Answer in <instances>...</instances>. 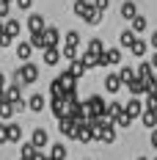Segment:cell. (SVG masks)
<instances>
[{
	"label": "cell",
	"instance_id": "1",
	"mask_svg": "<svg viewBox=\"0 0 157 160\" xmlns=\"http://www.w3.org/2000/svg\"><path fill=\"white\" fill-rule=\"evenodd\" d=\"M14 80H17V83H22V86H31V83H36V80H39V66L31 64V61H25V64L14 72Z\"/></svg>",
	"mask_w": 157,
	"mask_h": 160
},
{
	"label": "cell",
	"instance_id": "2",
	"mask_svg": "<svg viewBox=\"0 0 157 160\" xmlns=\"http://www.w3.org/2000/svg\"><path fill=\"white\" fill-rule=\"evenodd\" d=\"M86 108H88V119H99V116L108 113V102H105L99 94H94V97L86 99Z\"/></svg>",
	"mask_w": 157,
	"mask_h": 160
},
{
	"label": "cell",
	"instance_id": "3",
	"mask_svg": "<svg viewBox=\"0 0 157 160\" xmlns=\"http://www.w3.org/2000/svg\"><path fill=\"white\" fill-rule=\"evenodd\" d=\"M50 111H52L55 119H63V116H69V105H66V99H63V97H52Z\"/></svg>",
	"mask_w": 157,
	"mask_h": 160
},
{
	"label": "cell",
	"instance_id": "4",
	"mask_svg": "<svg viewBox=\"0 0 157 160\" xmlns=\"http://www.w3.org/2000/svg\"><path fill=\"white\" fill-rule=\"evenodd\" d=\"M121 64V50H105L99 55V66H116Z\"/></svg>",
	"mask_w": 157,
	"mask_h": 160
},
{
	"label": "cell",
	"instance_id": "5",
	"mask_svg": "<svg viewBox=\"0 0 157 160\" xmlns=\"http://www.w3.org/2000/svg\"><path fill=\"white\" fill-rule=\"evenodd\" d=\"M77 124H80V122H75L72 116H63V119H58V130H61L63 135H69V138H75V132H77Z\"/></svg>",
	"mask_w": 157,
	"mask_h": 160
},
{
	"label": "cell",
	"instance_id": "6",
	"mask_svg": "<svg viewBox=\"0 0 157 160\" xmlns=\"http://www.w3.org/2000/svg\"><path fill=\"white\" fill-rule=\"evenodd\" d=\"M124 111L130 113L132 119H135V116H141V113L146 111V105H143V102H141V99H138V97H132V99H130V102H127V105H124Z\"/></svg>",
	"mask_w": 157,
	"mask_h": 160
},
{
	"label": "cell",
	"instance_id": "7",
	"mask_svg": "<svg viewBox=\"0 0 157 160\" xmlns=\"http://www.w3.org/2000/svg\"><path fill=\"white\" fill-rule=\"evenodd\" d=\"M121 86H124L121 75H105V88H108V94H116Z\"/></svg>",
	"mask_w": 157,
	"mask_h": 160
},
{
	"label": "cell",
	"instance_id": "8",
	"mask_svg": "<svg viewBox=\"0 0 157 160\" xmlns=\"http://www.w3.org/2000/svg\"><path fill=\"white\" fill-rule=\"evenodd\" d=\"M127 88H130L132 97H141V94H146V80L143 78H132L130 83H127Z\"/></svg>",
	"mask_w": 157,
	"mask_h": 160
},
{
	"label": "cell",
	"instance_id": "9",
	"mask_svg": "<svg viewBox=\"0 0 157 160\" xmlns=\"http://www.w3.org/2000/svg\"><path fill=\"white\" fill-rule=\"evenodd\" d=\"M36 155H39V146L33 144V141H28V144L19 146V158L22 160H36Z\"/></svg>",
	"mask_w": 157,
	"mask_h": 160
},
{
	"label": "cell",
	"instance_id": "10",
	"mask_svg": "<svg viewBox=\"0 0 157 160\" xmlns=\"http://www.w3.org/2000/svg\"><path fill=\"white\" fill-rule=\"evenodd\" d=\"M61 55H63L61 47H47V50H44V64H47V66H55L58 61H61Z\"/></svg>",
	"mask_w": 157,
	"mask_h": 160
},
{
	"label": "cell",
	"instance_id": "11",
	"mask_svg": "<svg viewBox=\"0 0 157 160\" xmlns=\"http://www.w3.org/2000/svg\"><path fill=\"white\" fill-rule=\"evenodd\" d=\"M28 108H31L33 113H42L44 108H47V99H44L42 94H33L31 99H28Z\"/></svg>",
	"mask_w": 157,
	"mask_h": 160
},
{
	"label": "cell",
	"instance_id": "12",
	"mask_svg": "<svg viewBox=\"0 0 157 160\" xmlns=\"http://www.w3.org/2000/svg\"><path fill=\"white\" fill-rule=\"evenodd\" d=\"M28 28H31V33L44 31V28H47V25H44V17H42V14H31V17H28Z\"/></svg>",
	"mask_w": 157,
	"mask_h": 160
},
{
	"label": "cell",
	"instance_id": "13",
	"mask_svg": "<svg viewBox=\"0 0 157 160\" xmlns=\"http://www.w3.org/2000/svg\"><path fill=\"white\" fill-rule=\"evenodd\" d=\"M141 122H143L146 130H155L157 127V111H149V108H146V111L141 113Z\"/></svg>",
	"mask_w": 157,
	"mask_h": 160
},
{
	"label": "cell",
	"instance_id": "14",
	"mask_svg": "<svg viewBox=\"0 0 157 160\" xmlns=\"http://www.w3.org/2000/svg\"><path fill=\"white\" fill-rule=\"evenodd\" d=\"M91 8H94V3H88V0H75V14H77L80 19H86Z\"/></svg>",
	"mask_w": 157,
	"mask_h": 160
},
{
	"label": "cell",
	"instance_id": "15",
	"mask_svg": "<svg viewBox=\"0 0 157 160\" xmlns=\"http://www.w3.org/2000/svg\"><path fill=\"white\" fill-rule=\"evenodd\" d=\"M31 141H33V144H36V146H39V149H42V146H47V141H50L47 130L36 127V130H33V135H31Z\"/></svg>",
	"mask_w": 157,
	"mask_h": 160
},
{
	"label": "cell",
	"instance_id": "16",
	"mask_svg": "<svg viewBox=\"0 0 157 160\" xmlns=\"http://www.w3.org/2000/svg\"><path fill=\"white\" fill-rule=\"evenodd\" d=\"M121 17L130 19V22L138 17V8H135V3H132V0H124V3H121Z\"/></svg>",
	"mask_w": 157,
	"mask_h": 160
},
{
	"label": "cell",
	"instance_id": "17",
	"mask_svg": "<svg viewBox=\"0 0 157 160\" xmlns=\"http://www.w3.org/2000/svg\"><path fill=\"white\" fill-rule=\"evenodd\" d=\"M44 39H47V47H58L61 31H58V28H44Z\"/></svg>",
	"mask_w": 157,
	"mask_h": 160
},
{
	"label": "cell",
	"instance_id": "18",
	"mask_svg": "<svg viewBox=\"0 0 157 160\" xmlns=\"http://www.w3.org/2000/svg\"><path fill=\"white\" fill-rule=\"evenodd\" d=\"M58 80L63 83V88H66V91H75V83H77V78H75L69 69H66V72H61V75H58Z\"/></svg>",
	"mask_w": 157,
	"mask_h": 160
},
{
	"label": "cell",
	"instance_id": "19",
	"mask_svg": "<svg viewBox=\"0 0 157 160\" xmlns=\"http://www.w3.org/2000/svg\"><path fill=\"white\" fill-rule=\"evenodd\" d=\"M69 72H72V75H75V78H83V75H86V72H88V66L83 64V58H75V61H72V64H69Z\"/></svg>",
	"mask_w": 157,
	"mask_h": 160
},
{
	"label": "cell",
	"instance_id": "20",
	"mask_svg": "<svg viewBox=\"0 0 157 160\" xmlns=\"http://www.w3.org/2000/svg\"><path fill=\"white\" fill-rule=\"evenodd\" d=\"M33 44L31 42H19V44H17V55H19V58H22V61H28V58H31V52H33Z\"/></svg>",
	"mask_w": 157,
	"mask_h": 160
},
{
	"label": "cell",
	"instance_id": "21",
	"mask_svg": "<svg viewBox=\"0 0 157 160\" xmlns=\"http://www.w3.org/2000/svg\"><path fill=\"white\" fill-rule=\"evenodd\" d=\"M119 44L130 50L132 44H135V31H132V28H130V31H121V36H119Z\"/></svg>",
	"mask_w": 157,
	"mask_h": 160
},
{
	"label": "cell",
	"instance_id": "22",
	"mask_svg": "<svg viewBox=\"0 0 157 160\" xmlns=\"http://www.w3.org/2000/svg\"><path fill=\"white\" fill-rule=\"evenodd\" d=\"M121 113H124V105H121V102H108V113H105L108 119H113V122H116Z\"/></svg>",
	"mask_w": 157,
	"mask_h": 160
},
{
	"label": "cell",
	"instance_id": "23",
	"mask_svg": "<svg viewBox=\"0 0 157 160\" xmlns=\"http://www.w3.org/2000/svg\"><path fill=\"white\" fill-rule=\"evenodd\" d=\"M83 64L88 66V69H94V66H99V55L91 52V50H83Z\"/></svg>",
	"mask_w": 157,
	"mask_h": 160
},
{
	"label": "cell",
	"instance_id": "24",
	"mask_svg": "<svg viewBox=\"0 0 157 160\" xmlns=\"http://www.w3.org/2000/svg\"><path fill=\"white\" fill-rule=\"evenodd\" d=\"M135 72H138V78H143V80H149V78H152V75H155V66H152V61H143V64L138 66V69H135Z\"/></svg>",
	"mask_w": 157,
	"mask_h": 160
},
{
	"label": "cell",
	"instance_id": "25",
	"mask_svg": "<svg viewBox=\"0 0 157 160\" xmlns=\"http://www.w3.org/2000/svg\"><path fill=\"white\" fill-rule=\"evenodd\" d=\"M50 158L52 160H66V146L58 141V144H52V149H50Z\"/></svg>",
	"mask_w": 157,
	"mask_h": 160
},
{
	"label": "cell",
	"instance_id": "26",
	"mask_svg": "<svg viewBox=\"0 0 157 160\" xmlns=\"http://www.w3.org/2000/svg\"><path fill=\"white\" fill-rule=\"evenodd\" d=\"M31 44H33V47H39V50H47V39H44V31L31 33Z\"/></svg>",
	"mask_w": 157,
	"mask_h": 160
},
{
	"label": "cell",
	"instance_id": "27",
	"mask_svg": "<svg viewBox=\"0 0 157 160\" xmlns=\"http://www.w3.org/2000/svg\"><path fill=\"white\" fill-rule=\"evenodd\" d=\"M19 31H22L19 19H14V17H8V19H6V33H11V36H19Z\"/></svg>",
	"mask_w": 157,
	"mask_h": 160
},
{
	"label": "cell",
	"instance_id": "28",
	"mask_svg": "<svg viewBox=\"0 0 157 160\" xmlns=\"http://www.w3.org/2000/svg\"><path fill=\"white\" fill-rule=\"evenodd\" d=\"M146 50H149V44H146V42H143V39H135V44H132V47H130V52H132V55H138V58H141V55H146Z\"/></svg>",
	"mask_w": 157,
	"mask_h": 160
},
{
	"label": "cell",
	"instance_id": "29",
	"mask_svg": "<svg viewBox=\"0 0 157 160\" xmlns=\"http://www.w3.org/2000/svg\"><path fill=\"white\" fill-rule=\"evenodd\" d=\"M14 102H8V99H3L0 102V119H11V113H14Z\"/></svg>",
	"mask_w": 157,
	"mask_h": 160
},
{
	"label": "cell",
	"instance_id": "30",
	"mask_svg": "<svg viewBox=\"0 0 157 160\" xmlns=\"http://www.w3.org/2000/svg\"><path fill=\"white\" fill-rule=\"evenodd\" d=\"M102 14H105V11H99V8H91V11H88V17H86V22H88V25H99V22H102Z\"/></svg>",
	"mask_w": 157,
	"mask_h": 160
},
{
	"label": "cell",
	"instance_id": "31",
	"mask_svg": "<svg viewBox=\"0 0 157 160\" xmlns=\"http://www.w3.org/2000/svg\"><path fill=\"white\" fill-rule=\"evenodd\" d=\"M8 141H14V144L22 141V127L19 124H8Z\"/></svg>",
	"mask_w": 157,
	"mask_h": 160
},
{
	"label": "cell",
	"instance_id": "32",
	"mask_svg": "<svg viewBox=\"0 0 157 160\" xmlns=\"http://www.w3.org/2000/svg\"><path fill=\"white\" fill-rule=\"evenodd\" d=\"M50 94H52V97H63V94H66V88H63V83L58 78L50 83Z\"/></svg>",
	"mask_w": 157,
	"mask_h": 160
},
{
	"label": "cell",
	"instance_id": "33",
	"mask_svg": "<svg viewBox=\"0 0 157 160\" xmlns=\"http://www.w3.org/2000/svg\"><path fill=\"white\" fill-rule=\"evenodd\" d=\"M77 50H80V47H75V44H63V47H61V52H63V58L75 61V58H77Z\"/></svg>",
	"mask_w": 157,
	"mask_h": 160
},
{
	"label": "cell",
	"instance_id": "34",
	"mask_svg": "<svg viewBox=\"0 0 157 160\" xmlns=\"http://www.w3.org/2000/svg\"><path fill=\"white\" fill-rule=\"evenodd\" d=\"M86 50H91V52H96V55H102V52H105V44H102V39H91Z\"/></svg>",
	"mask_w": 157,
	"mask_h": 160
},
{
	"label": "cell",
	"instance_id": "35",
	"mask_svg": "<svg viewBox=\"0 0 157 160\" xmlns=\"http://www.w3.org/2000/svg\"><path fill=\"white\" fill-rule=\"evenodd\" d=\"M146 25H149V22H146V17H135V19H132V31L135 33H141V31H146Z\"/></svg>",
	"mask_w": 157,
	"mask_h": 160
},
{
	"label": "cell",
	"instance_id": "36",
	"mask_svg": "<svg viewBox=\"0 0 157 160\" xmlns=\"http://www.w3.org/2000/svg\"><path fill=\"white\" fill-rule=\"evenodd\" d=\"M119 75H121V80H124V86H127V83H130V80H132V78H138V72H135L132 66H124V69H121Z\"/></svg>",
	"mask_w": 157,
	"mask_h": 160
},
{
	"label": "cell",
	"instance_id": "37",
	"mask_svg": "<svg viewBox=\"0 0 157 160\" xmlns=\"http://www.w3.org/2000/svg\"><path fill=\"white\" fill-rule=\"evenodd\" d=\"M130 124H132V116H130V113H127V111L121 113L119 119H116V127H124V130H127V127H130Z\"/></svg>",
	"mask_w": 157,
	"mask_h": 160
},
{
	"label": "cell",
	"instance_id": "38",
	"mask_svg": "<svg viewBox=\"0 0 157 160\" xmlns=\"http://www.w3.org/2000/svg\"><path fill=\"white\" fill-rule=\"evenodd\" d=\"M66 44H75V47H80V33H77V31H69V33H66Z\"/></svg>",
	"mask_w": 157,
	"mask_h": 160
},
{
	"label": "cell",
	"instance_id": "39",
	"mask_svg": "<svg viewBox=\"0 0 157 160\" xmlns=\"http://www.w3.org/2000/svg\"><path fill=\"white\" fill-rule=\"evenodd\" d=\"M143 105H146L149 111H157V94H146V99H143Z\"/></svg>",
	"mask_w": 157,
	"mask_h": 160
},
{
	"label": "cell",
	"instance_id": "40",
	"mask_svg": "<svg viewBox=\"0 0 157 160\" xmlns=\"http://www.w3.org/2000/svg\"><path fill=\"white\" fill-rule=\"evenodd\" d=\"M146 94H157V78H155V75L146 80Z\"/></svg>",
	"mask_w": 157,
	"mask_h": 160
},
{
	"label": "cell",
	"instance_id": "41",
	"mask_svg": "<svg viewBox=\"0 0 157 160\" xmlns=\"http://www.w3.org/2000/svg\"><path fill=\"white\" fill-rule=\"evenodd\" d=\"M14 44V36L11 33H0V47H11Z\"/></svg>",
	"mask_w": 157,
	"mask_h": 160
},
{
	"label": "cell",
	"instance_id": "42",
	"mask_svg": "<svg viewBox=\"0 0 157 160\" xmlns=\"http://www.w3.org/2000/svg\"><path fill=\"white\" fill-rule=\"evenodd\" d=\"M8 8H11V3H8V0H0V19L8 17Z\"/></svg>",
	"mask_w": 157,
	"mask_h": 160
},
{
	"label": "cell",
	"instance_id": "43",
	"mask_svg": "<svg viewBox=\"0 0 157 160\" xmlns=\"http://www.w3.org/2000/svg\"><path fill=\"white\" fill-rule=\"evenodd\" d=\"M0 144H8V124H0Z\"/></svg>",
	"mask_w": 157,
	"mask_h": 160
},
{
	"label": "cell",
	"instance_id": "44",
	"mask_svg": "<svg viewBox=\"0 0 157 160\" xmlns=\"http://www.w3.org/2000/svg\"><path fill=\"white\" fill-rule=\"evenodd\" d=\"M33 6V0H17V8H22V11H28Z\"/></svg>",
	"mask_w": 157,
	"mask_h": 160
},
{
	"label": "cell",
	"instance_id": "45",
	"mask_svg": "<svg viewBox=\"0 0 157 160\" xmlns=\"http://www.w3.org/2000/svg\"><path fill=\"white\" fill-rule=\"evenodd\" d=\"M94 6H96V8H99V11H108L110 0H94Z\"/></svg>",
	"mask_w": 157,
	"mask_h": 160
},
{
	"label": "cell",
	"instance_id": "46",
	"mask_svg": "<svg viewBox=\"0 0 157 160\" xmlns=\"http://www.w3.org/2000/svg\"><path fill=\"white\" fill-rule=\"evenodd\" d=\"M14 108H17V113H19V111H25V108H28V102H25V99L19 97V99H17V102H14Z\"/></svg>",
	"mask_w": 157,
	"mask_h": 160
},
{
	"label": "cell",
	"instance_id": "47",
	"mask_svg": "<svg viewBox=\"0 0 157 160\" xmlns=\"http://www.w3.org/2000/svg\"><path fill=\"white\" fill-rule=\"evenodd\" d=\"M149 144H152V146H155V149H157V127L152 130V135H149Z\"/></svg>",
	"mask_w": 157,
	"mask_h": 160
},
{
	"label": "cell",
	"instance_id": "48",
	"mask_svg": "<svg viewBox=\"0 0 157 160\" xmlns=\"http://www.w3.org/2000/svg\"><path fill=\"white\" fill-rule=\"evenodd\" d=\"M149 42H152V47H155V50H157V31H155V33H152V39H149Z\"/></svg>",
	"mask_w": 157,
	"mask_h": 160
},
{
	"label": "cell",
	"instance_id": "49",
	"mask_svg": "<svg viewBox=\"0 0 157 160\" xmlns=\"http://www.w3.org/2000/svg\"><path fill=\"white\" fill-rule=\"evenodd\" d=\"M0 88H6V75L0 72Z\"/></svg>",
	"mask_w": 157,
	"mask_h": 160
},
{
	"label": "cell",
	"instance_id": "50",
	"mask_svg": "<svg viewBox=\"0 0 157 160\" xmlns=\"http://www.w3.org/2000/svg\"><path fill=\"white\" fill-rule=\"evenodd\" d=\"M152 66L157 69V50H155V55H152Z\"/></svg>",
	"mask_w": 157,
	"mask_h": 160
},
{
	"label": "cell",
	"instance_id": "51",
	"mask_svg": "<svg viewBox=\"0 0 157 160\" xmlns=\"http://www.w3.org/2000/svg\"><path fill=\"white\" fill-rule=\"evenodd\" d=\"M0 33H6V22L3 19H0Z\"/></svg>",
	"mask_w": 157,
	"mask_h": 160
},
{
	"label": "cell",
	"instance_id": "52",
	"mask_svg": "<svg viewBox=\"0 0 157 160\" xmlns=\"http://www.w3.org/2000/svg\"><path fill=\"white\" fill-rule=\"evenodd\" d=\"M138 160H149V158H138Z\"/></svg>",
	"mask_w": 157,
	"mask_h": 160
},
{
	"label": "cell",
	"instance_id": "53",
	"mask_svg": "<svg viewBox=\"0 0 157 160\" xmlns=\"http://www.w3.org/2000/svg\"><path fill=\"white\" fill-rule=\"evenodd\" d=\"M8 3H11V0H8Z\"/></svg>",
	"mask_w": 157,
	"mask_h": 160
}]
</instances>
